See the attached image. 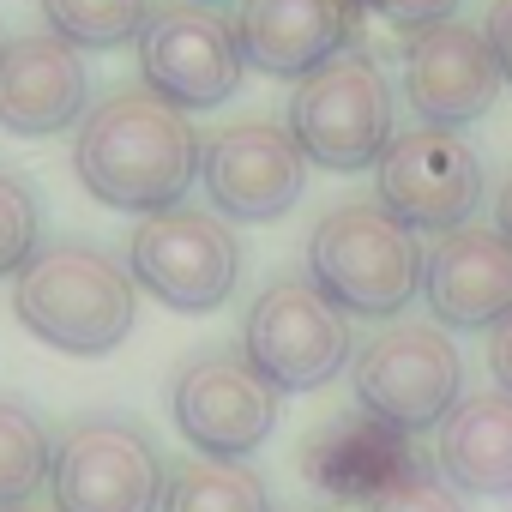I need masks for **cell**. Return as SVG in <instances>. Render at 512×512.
<instances>
[{"label": "cell", "mask_w": 512, "mask_h": 512, "mask_svg": "<svg viewBox=\"0 0 512 512\" xmlns=\"http://www.w3.org/2000/svg\"><path fill=\"white\" fill-rule=\"evenodd\" d=\"M362 0H241V55L266 79H308L320 61L344 55Z\"/></svg>", "instance_id": "2e32d148"}, {"label": "cell", "mask_w": 512, "mask_h": 512, "mask_svg": "<svg viewBox=\"0 0 512 512\" xmlns=\"http://www.w3.org/2000/svg\"><path fill=\"white\" fill-rule=\"evenodd\" d=\"M241 67V37L217 7H199V0L151 7V25L139 37V79L181 115L229 103L241 91Z\"/></svg>", "instance_id": "8fae6325"}, {"label": "cell", "mask_w": 512, "mask_h": 512, "mask_svg": "<svg viewBox=\"0 0 512 512\" xmlns=\"http://www.w3.org/2000/svg\"><path fill=\"white\" fill-rule=\"evenodd\" d=\"M356 404L398 434H428L464 398V356L446 326H386L368 350H356Z\"/></svg>", "instance_id": "ba28073f"}, {"label": "cell", "mask_w": 512, "mask_h": 512, "mask_svg": "<svg viewBox=\"0 0 512 512\" xmlns=\"http://www.w3.org/2000/svg\"><path fill=\"white\" fill-rule=\"evenodd\" d=\"M43 247V199L19 169H0V278H19V266Z\"/></svg>", "instance_id": "7402d4cb"}, {"label": "cell", "mask_w": 512, "mask_h": 512, "mask_svg": "<svg viewBox=\"0 0 512 512\" xmlns=\"http://www.w3.org/2000/svg\"><path fill=\"white\" fill-rule=\"evenodd\" d=\"M43 25L73 49H121L151 25V0H43Z\"/></svg>", "instance_id": "44dd1931"}, {"label": "cell", "mask_w": 512, "mask_h": 512, "mask_svg": "<svg viewBox=\"0 0 512 512\" xmlns=\"http://www.w3.org/2000/svg\"><path fill=\"white\" fill-rule=\"evenodd\" d=\"M284 392L241 350H199L169 380V410L199 458H253L278 428Z\"/></svg>", "instance_id": "9c48e42d"}, {"label": "cell", "mask_w": 512, "mask_h": 512, "mask_svg": "<svg viewBox=\"0 0 512 512\" xmlns=\"http://www.w3.org/2000/svg\"><path fill=\"white\" fill-rule=\"evenodd\" d=\"M169 488L163 446L127 416H79L55 440L49 500L55 512H157Z\"/></svg>", "instance_id": "5b68a950"}, {"label": "cell", "mask_w": 512, "mask_h": 512, "mask_svg": "<svg viewBox=\"0 0 512 512\" xmlns=\"http://www.w3.org/2000/svg\"><path fill=\"white\" fill-rule=\"evenodd\" d=\"M482 37H488L494 67H500V85H512V0H494V7H488Z\"/></svg>", "instance_id": "d4e9b609"}, {"label": "cell", "mask_w": 512, "mask_h": 512, "mask_svg": "<svg viewBox=\"0 0 512 512\" xmlns=\"http://www.w3.org/2000/svg\"><path fill=\"white\" fill-rule=\"evenodd\" d=\"M392 133H398L392 127V85H386L374 55L344 49V55L320 61L308 79H296L290 139L302 145L308 163H320L332 175H356V169L380 163Z\"/></svg>", "instance_id": "277c9868"}, {"label": "cell", "mask_w": 512, "mask_h": 512, "mask_svg": "<svg viewBox=\"0 0 512 512\" xmlns=\"http://www.w3.org/2000/svg\"><path fill=\"white\" fill-rule=\"evenodd\" d=\"M488 374H494V392L512 398V314L488 332Z\"/></svg>", "instance_id": "484cf974"}, {"label": "cell", "mask_w": 512, "mask_h": 512, "mask_svg": "<svg viewBox=\"0 0 512 512\" xmlns=\"http://www.w3.org/2000/svg\"><path fill=\"white\" fill-rule=\"evenodd\" d=\"M368 512H464V494H458L428 458H416L410 470H398V476L368 500Z\"/></svg>", "instance_id": "603a6c76"}, {"label": "cell", "mask_w": 512, "mask_h": 512, "mask_svg": "<svg viewBox=\"0 0 512 512\" xmlns=\"http://www.w3.org/2000/svg\"><path fill=\"white\" fill-rule=\"evenodd\" d=\"M416 458H422L416 440L398 434V428H386V422L368 416V410H344L338 422L314 428L308 446H302L308 482H320V488L338 494V500H362V506H368L398 470H410Z\"/></svg>", "instance_id": "e0dca14e"}, {"label": "cell", "mask_w": 512, "mask_h": 512, "mask_svg": "<svg viewBox=\"0 0 512 512\" xmlns=\"http://www.w3.org/2000/svg\"><path fill=\"white\" fill-rule=\"evenodd\" d=\"M199 187L223 223H272L308 187V157L278 121H235L199 151Z\"/></svg>", "instance_id": "7c38bea8"}, {"label": "cell", "mask_w": 512, "mask_h": 512, "mask_svg": "<svg viewBox=\"0 0 512 512\" xmlns=\"http://www.w3.org/2000/svg\"><path fill=\"white\" fill-rule=\"evenodd\" d=\"M428 253L380 199L332 205L308 235V284L350 320H392L416 302Z\"/></svg>", "instance_id": "3957f363"}, {"label": "cell", "mask_w": 512, "mask_h": 512, "mask_svg": "<svg viewBox=\"0 0 512 512\" xmlns=\"http://www.w3.org/2000/svg\"><path fill=\"white\" fill-rule=\"evenodd\" d=\"M199 133L157 91H115L85 109L73 139V175L109 211H169L199 181Z\"/></svg>", "instance_id": "6da1fadb"}, {"label": "cell", "mask_w": 512, "mask_h": 512, "mask_svg": "<svg viewBox=\"0 0 512 512\" xmlns=\"http://www.w3.org/2000/svg\"><path fill=\"white\" fill-rule=\"evenodd\" d=\"M482 157L470 151L464 133L452 127H398L392 145L374 163V199L428 235H452L476 217L482 205Z\"/></svg>", "instance_id": "30bf717a"}, {"label": "cell", "mask_w": 512, "mask_h": 512, "mask_svg": "<svg viewBox=\"0 0 512 512\" xmlns=\"http://www.w3.org/2000/svg\"><path fill=\"white\" fill-rule=\"evenodd\" d=\"M422 296L446 332H494L512 314V241L500 229H452L428 247Z\"/></svg>", "instance_id": "9a60e30c"}, {"label": "cell", "mask_w": 512, "mask_h": 512, "mask_svg": "<svg viewBox=\"0 0 512 512\" xmlns=\"http://www.w3.org/2000/svg\"><path fill=\"white\" fill-rule=\"evenodd\" d=\"M91 103V73L73 43L55 31H25L0 43V127L19 139H49L79 127Z\"/></svg>", "instance_id": "5bb4252c"}, {"label": "cell", "mask_w": 512, "mask_h": 512, "mask_svg": "<svg viewBox=\"0 0 512 512\" xmlns=\"http://www.w3.org/2000/svg\"><path fill=\"white\" fill-rule=\"evenodd\" d=\"M13 314L61 356H109L139 320V284L97 241H49L13 278Z\"/></svg>", "instance_id": "7a4b0ae2"}, {"label": "cell", "mask_w": 512, "mask_h": 512, "mask_svg": "<svg viewBox=\"0 0 512 512\" xmlns=\"http://www.w3.org/2000/svg\"><path fill=\"white\" fill-rule=\"evenodd\" d=\"M0 512H43V506H0Z\"/></svg>", "instance_id": "83f0119b"}, {"label": "cell", "mask_w": 512, "mask_h": 512, "mask_svg": "<svg viewBox=\"0 0 512 512\" xmlns=\"http://www.w3.org/2000/svg\"><path fill=\"white\" fill-rule=\"evenodd\" d=\"M494 229L512 241V181H506V187H500V199H494Z\"/></svg>", "instance_id": "4316f807"}, {"label": "cell", "mask_w": 512, "mask_h": 512, "mask_svg": "<svg viewBox=\"0 0 512 512\" xmlns=\"http://www.w3.org/2000/svg\"><path fill=\"white\" fill-rule=\"evenodd\" d=\"M127 272L145 296L175 314H211L241 284V241L217 211L169 205L151 211L127 241Z\"/></svg>", "instance_id": "8992f818"}, {"label": "cell", "mask_w": 512, "mask_h": 512, "mask_svg": "<svg viewBox=\"0 0 512 512\" xmlns=\"http://www.w3.org/2000/svg\"><path fill=\"white\" fill-rule=\"evenodd\" d=\"M404 97L422 127H470L500 97V67L488 55L482 25H428L404 43Z\"/></svg>", "instance_id": "4fadbf2b"}, {"label": "cell", "mask_w": 512, "mask_h": 512, "mask_svg": "<svg viewBox=\"0 0 512 512\" xmlns=\"http://www.w3.org/2000/svg\"><path fill=\"white\" fill-rule=\"evenodd\" d=\"M434 470L458 494H512V398L506 392H464L440 422Z\"/></svg>", "instance_id": "ac0fdd59"}, {"label": "cell", "mask_w": 512, "mask_h": 512, "mask_svg": "<svg viewBox=\"0 0 512 512\" xmlns=\"http://www.w3.org/2000/svg\"><path fill=\"white\" fill-rule=\"evenodd\" d=\"M241 356L260 368L278 392H320L356 356L350 314L332 308L308 278L266 284L260 296H253V308H247Z\"/></svg>", "instance_id": "52a82bcc"}, {"label": "cell", "mask_w": 512, "mask_h": 512, "mask_svg": "<svg viewBox=\"0 0 512 512\" xmlns=\"http://www.w3.org/2000/svg\"><path fill=\"white\" fill-rule=\"evenodd\" d=\"M157 512H272V488L241 458H193L169 470Z\"/></svg>", "instance_id": "d6986e66"}, {"label": "cell", "mask_w": 512, "mask_h": 512, "mask_svg": "<svg viewBox=\"0 0 512 512\" xmlns=\"http://www.w3.org/2000/svg\"><path fill=\"white\" fill-rule=\"evenodd\" d=\"M49 464L55 440L43 416L19 398H0V506H37V494L49 488Z\"/></svg>", "instance_id": "ffe728a7"}, {"label": "cell", "mask_w": 512, "mask_h": 512, "mask_svg": "<svg viewBox=\"0 0 512 512\" xmlns=\"http://www.w3.org/2000/svg\"><path fill=\"white\" fill-rule=\"evenodd\" d=\"M199 7H229V0H199Z\"/></svg>", "instance_id": "f1b7e54d"}, {"label": "cell", "mask_w": 512, "mask_h": 512, "mask_svg": "<svg viewBox=\"0 0 512 512\" xmlns=\"http://www.w3.org/2000/svg\"><path fill=\"white\" fill-rule=\"evenodd\" d=\"M368 13H380L386 25H398V31H428V25H446V19H458V7L464 0H362Z\"/></svg>", "instance_id": "cb8c5ba5"}]
</instances>
